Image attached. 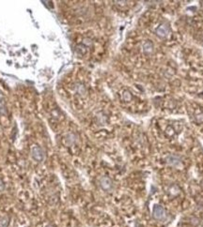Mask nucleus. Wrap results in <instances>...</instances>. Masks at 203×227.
Segmentation results:
<instances>
[{
	"label": "nucleus",
	"instance_id": "nucleus-1",
	"mask_svg": "<svg viewBox=\"0 0 203 227\" xmlns=\"http://www.w3.org/2000/svg\"><path fill=\"white\" fill-rule=\"evenodd\" d=\"M166 212L165 210V208L162 207L161 205H155L153 207V210H152V216L157 221H162L166 218Z\"/></svg>",
	"mask_w": 203,
	"mask_h": 227
},
{
	"label": "nucleus",
	"instance_id": "nucleus-2",
	"mask_svg": "<svg viewBox=\"0 0 203 227\" xmlns=\"http://www.w3.org/2000/svg\"><path fill=\"white\" fill-rule=\"evenodd\" d=\"M166 162L167 164H169L175 168H181L183 167V162H181V159L175 155H167L166 157Z\"/></svg>",
	"mask_w": 203,
	"mask_h": 227
},
{
	"label": "nucleus",
	"instance_id": "nucleus-3",
	"mask_svg": "<svg viewBox=\"0 0 203 227\" xmlns=\"http://www.w3.org/2000/svg\"><path fill=\"white\" fill-rule=\"evenodd\" d=\"M31 155H32L33 159L37 161H41L44 159V152L43 149H41V147L38 146H35L32 147Z\"/></svg>",
	"mask_w": 203,
	"mask_h": 227
},
{
	"label": "nucleus",
	"instance_id": "nucleus-4",
	"mask_svg": "<svg viewBox=\"0 0 203 227\" xmlns=\"http://www.w3.org/2000/svg\"><path fill=\"white\" fill-rule=\"evenodd\" d=\"M100 186L103 190L109 191L110 190H112V188H113V182H112V180L109 178V177L103 176L100 179Z\"/></svg>",
	"mask_w": 203,
	"mask_h": 227
},
{
	"label": "nucleus",
	"instance_id": "nucleus-5",
	"mask_svg": "<svg viewBox=\"0 0 203 227\" xmlns=\"http://www.w3.org/2000/svg\"><path fill=\"white\" fill-rule=\"evenodd\" d=\"M169 34V27L166 24H163L156 28V35L160 38H166Z\"/></svg>",
	"mask_w": 203,
	"mask_h": 227
},
{
	"label": "nucleus",
	"instance_id": "nucleus-6",
	"mask_svg": "<svg viewBox=\"0 0 203 227\" xmlns=\"http://www.w3.org/2000/svg\"><path fill=\"white\" fill-rule=\"evenodd\" d=\"M142 49H143L144 54L151 55L154 51V45H153V43L151 40H146L142 45Z\"/></svg>",
	"mask_w": 203,
	"mask_h": 227
},
{
	"label": "nucleus",
	"instance_id": "nucleus-7",
	"mask_svg": "<svg viewBox=\"0 0 203 227\" xmlns=\"http://www.w3.org/2000/svg\"><path fill=\"white\" fill-rule=\"evenodd\" d=\"M167 191H169V193L170 196L175 197V196H177V195L180 194L181 189H180V187H179L178 185H171V186L169 188V190H167Z\"/></svg>",
	"mask_w": 203,
	"mask_h": 227
},
{
	"label": "nucleus",
	"instance_id": "nucleus-8",
	"mask_svg": "<svg viewBox=\"0 0 203 227\" xmlns=\"http://www.w3.org/2000/svg\"><path fill=\"white\" fill-rule=\"evenodd\" d=\"M10 224V218L9 217H1L0 218V227H8Z\"/></svg>",
	"mask_w": 203,
	"mask_h": 227
},
{
	"label": "nucleus",
	"instance_id": "nucleus-9",
	"mask_svg": "<svg viewBox=\"0 0 203 227\" xmlns=\"http://www.w3.org/2000/svg\"><path fill=\"white\" fill-rule=\"evenodd\" d=\"M166 134L169 137H172V136H174L175 135V130H174V128L172 127V126H169V127H166Z\"/></svg>",
	"mask_w": 203,
	"mask_h": 227
},
{
	"label": "nucleus",
	"instance_id": "nucleus-10",
	"mask_svg": "<svg viewBox=\"0 0 203 227\" xmlns=\"http://www.w3.org/2000/svg\"><path fill=\"white\" fill-rule=\"evenodd\" d=\"M76 91H77L79 94H85L86 87H84L83 84H77V86H76Z\"/></svg>",
	"mask_w": 203,
	"mask_h": 227
},
{
	"label": "nucleus",
	"instance_id": "nucleus-11",
	"mask_svg": "<svg viewBox=\"0 0 203 227\" xmlns=\"http://www.w3.org/2000/svg\"><path fill=\"white\" fill-rule=\"evenodd\" d=\"M195 119L199 124L203 123V113H199L195 116Z\"/></svg>",
	"mask_w": 203,
	"mask_h": 227
},
{
	"label": "nucleus",
	"instance_id": "nucleus-12",
	"mask_svg": "<svg viewBox=\"0 0 203 227\" xmlns=\"http://www.w3.org/2000/svg\"><path fill=\"white\" fill-rule=\"evenodd\" d=\"M190 223H191L194 226H199V225H200V223H201L200 220H199V218H197V217H192Z\"/></svg>",
	"mask_w": 203,
	"mask_h": 227
},
{
	"label": "nucleus",
	"instance_id": "nucleus-13",
	"mask_svg": "<svg viewBox=\"0 0 203 227\" xmlns=\"http://www.w3.org/2000/svg\"><path fill=\"white\" fill-rule=\"evenodd\" d=\"M123 99L126 101V102H129L132 100V94L130 93L129 91H125L123 93Z\"/></svg>",
	"mask_w": 203,
	"mask_h": 227
},
{
	"label": "nucleus",
	"instance_id": "nucleus-14",
	"mask_svg": "<svg viewBox=\"0 0 203 227\" xmlns=\"http://www.w3.org/2000/svg\"><path fill=\"white\" fill-rule=\"evenodd\" d=\"M75 140H76V138H75V135H74V134H73V133L69 134V135L67 136V141H70V144H73V143H74V142H75Z\"/></svg>",
	"mask_w": 203,
	"mask_h": 227
},
{
	"label": "nucleus",
	"instance_id": "nucleus-15",
	"mask_svg": "<svg viewBox=\"0 0 203 227\" xmlns=\"http://www.w3.org/2000/svg\"><path fill=\"white\" fill-rule=\"evenodd\" d=\"M46 227H54L53 225H48V226H46Z\"/></svg>",
	"mask_w": 203,
	"mask_h": 227
}]
</instances>
